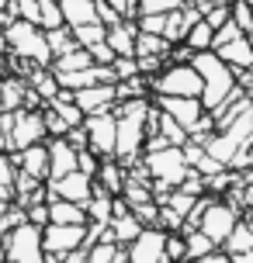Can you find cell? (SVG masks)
I'll return each mask as SVG.
<instances>
[{
    "mask_svg": "<svg viewBox=\"0 0 253 263\" xmlns=\"http://www.w3.org/2000/svg\"><path fill=\"white\" fill-rule=\"evenodd\" d=\"M135 35H139V28L129 25V21H118V25L107 28V45H111V52L115 55H135Z\"/></svg>",
    "mask_w": 253,
    "mask_h": 263,
    "instance_id": "obj_20",
    "label": "cell"
},
{
    "mask_svg": "<svg viewBox=\"0 0 253 263\" xmlns=\"http://www.w3.org/2000/svg\"><path fill=\"white\" fill-rule=\"evenodd\" d=\"M63 263H87V250H73L63 256Z\"/></svg>",
    "mask_w": 253,
    "mask_h": 263,
    "instance_id": "obj_46",
    "label": "cell"
},
{
    "mask_svg": "<svg viewBox=\"0 0 253 263\" xmlns=\"http://www.w3.org/2000/svg\"><path fill=\"white\" fill-rule=\"evenodd\" d=\"M28 97V87L21 80H4L0 83V111H21Z\"/></svg>",
    "mask_w": 253,
    "mask_h": 263,
    "instance_id": "obj_26",
    "label": "cell"
},
{
    "mask_svg": "<svg viewBox=\"0 0 253 263\" xmlns=\"http://www.w3.org/2000/svg\"><path fill=\"white\" fill-rule=\"evenodd\" d=\"M191 66L198 69L201 83H205V90H201V104H205V111H215V107L229 104V101H236L240 93H246L240 87V80H236V66H229L226 59L219 52H194L191 55Z\"/></svg>",
    "mask_w": 253,
    "mask_h": 263,
    "instance_id": "obj_1",
    "label": "cell"
},
{
    "mask_svg": "<svg viewBox=\"0 0 253 263\" xmlns=\"http://www.w3.org/2000/svg\"><path fill=\"white\" fill-rule=\"evenodd\" d=\"M180 191L191 197H201V194H208V187H205V177H201L198 170H187V177L180 180Z\"/></svg>",
    "mask_w": 253,
    "mask_h": 263,
    "instance_id": "obj_39",
    "label": "cell"
},
{
    "mask_svg": "<svg viewBox=\"0 0 253 263\" xmlns=\"http://www.w3.org/2000/svg\"><path fill=\"white\" fill-rule=\"evenodd\" d=\"M94 66V59H91V52L87 49H73V52H66V55H59V59H52V73H77V69H91Z\"/></svg>",
    "mask_w": 253,
    "mask_h": 263,
    "instance_id": "obj_27",
    "label": "cell"
},
{
    "mask_svg": "<svg viewBox=\"0 0 253 263\" xmlns=\"http://www.w3.org/2000/svg\"><path fill=\"white\" fill-rule=\"evenodd\" d=\"M94 184L101 191H107L111 197H121V191H125V166L118 159H101V170L94 177Z\"/></svg>",
    "mask_w": 253,
    "mask_h": 263,
    "instance_id": "obj_18",
    "label": "cell"
},
{
    "mask_svg": "<svg viewBox=\"0 0 253 263\" xmlns=\"http://www.w3.org/2000/svg\"><path fill=\"white\" fill-rule=\"evenodd\" d=\"M125 260V246L118 242H94L87 250V263H118Z\"/></svg>",
    "mask_w": 253,
    "mask_h": 263,
    "instance_id": "obj_30",
    "label": "cell"
},
{
    "mask_svg": "<svg viewBox=\"0 0 253 263\" xmlns=\"http://www.w3.org/2000/svg\"><path fill=\"white\" fill-rule=\"evenodd\" d=\"M232 263H253V250L250 253H236V256H229Z\"/></svg>",
    "mask_w": 253,
    "mask_h": 263,
    "instance_id": "obj_49",
    "label": "cell"
},
{
    "mask_svg": "<svg viewBox=\"0 0 253 263\" xmlns=\"http://www.w3.org/2000/svg\"><path fill=\"white\" fill-rule=\"evenodd\" d=\"M77 107L87 115H101V111H115L118 104V93H115V83H94V87H83V90L73 93Z\"/></svg>",
    "mask_w": 253,
    "mask_h": 263,
    "instance_id": "obj_14",
    "label": "cell"
},
{
    "mask_svg": "<svg viewBox=\"0 0 253 263\" xmlns=\"http://www.w3.org/2000/svg\"><path fill=\"white\" fill-rule=\"evenodd\" d=\"M104 4H111V7H115V11H118L121 17L129 14V0H104Z\"/></svg>",
    "mask_w": 253,
    "mask_h": 263,
    "instance_id": "obj_47",
    "label": "cell"
},
{
    "mask_svg": "<svg viewBox=\"0 0 253 263\" xmlns=\"http://www.w3.org/2000/svg\"><path fill=\"white\" fill-rule=\"evenodd\" d=\"M25 218L31 225H49V201H35V204H25Z\"/></svg>",
    "mask_w": 253,
    "mask_h": 263,
    "instance_id": "obj_40",
    "label": "cell"
},
{
    "mask_svg": "<svg viewBox=\"0 0 253 263\" xmlns=\"http://www.w3.org/2000/svg\"><path fill=\"white\" fill-rule=\"evenodd\" d=\"M222 250H226L229 256L253 250V218H240V222H236V229H232V232H229V239L222 242Z\"/></svg>",
    "mask_w": 253,
    "mask_h": 263,
    "instance_id": "obj_21",
    "label": "cell"
},
{
    "mask_svg": "<svg viewBox=\"0 0 253 263\" xmlns=\"http://www.w3.org/2000/svg\"><path fill=\"white\" fill-rule=\"evenodd\" d=\"M4 263H14V260H4Z\"/></svg>",
    "mask_w": 253,
    "mask_h": 263,
    "instance_id": "obj_51",
    "label": "cell"
},
{
    "mask_svg": "<svg viewBox=\"0 0 253 263\" xmlns=\"http://www.w3.org/2000/svg\"><path fill=\"white\" fill-rule=\"evenodd\" d=\"M187 263H232V260H229L226 250H215V253H208V256H201V260H187Z\"/></svg>",
    "mask_w": 253,
    "mask_h": 263,
    "instance_id": "obj_44",
    "label": "cell"
},
{
    "mask_svg": "<svg viewBox=\"0 0 253 263\" xmlns=\"http://www.w3.org/2000/svg\"><path fill=\"white\" fill-rule=\"evenodd\" d=\"M125 253H129V263H170L167 260V229L146 225V229L125 246Z\"/></svg>",
    "mask_w": 253,
    "mask_h": 263,
    "instance_id": "obj_9",
    "label": "cell"
},
{
    "mask_svg": "<svg viewBox=\"0 0 253 263\" xmlns=\"http://www.w3.org/2000/svg\"><path fill=\"white\" fill-rule=\"evenodd\" d=\"M45 139H49V132H45V115L42 111H31V107L14 111L11 135H7V153H21L28 145L45 142Z\"/></svg>",
    "mask_w": 253,
    "mask_h": 263,
    "instance_id": "obj_7",
    "label": "cell"
},
{
    "mask_svg": "<svg viewBox=\"0 0 253 263\" xmlns=\"http://www.w3.org/2000/svg\"><path fill=\"white\" fill-rule=\"evenodd\" d=\"M59 11H63V21H66L69 28L101 21V17H97V0H59Z\"/></svg>",
    "mask_w": 253,
    "mask_h": 263,
    "instance_id": "obj_19",
    "label": "cell"
},
{
    "mask_svg": "<svg viewBox=\"0 0 253 263\" xmlns=\"http://www.w3.org/2000/svg\"><path fill=\"white\" fill-rule=\"evenodd\" d=\"M194 201H198V197H191V194H184L180 187H173L170 197H167L163 204H167V208H173V211H177V215H180V218L187 222V215H191V208H194Z\"/></svg>",
    "mask_w": 253,
    "mask_h": 263,
    "instance_id": "obj_33",
    "label": "cell"
},
{
    "mask_svg": "<svg viewBox=\"0 0 253 263\" xmlns=\"http://www.w3.org/2000/svg\"><path fill=\"white\" fill-rule=\"evenodd\" d=\"M184 250H187V260H201V256H208V253H215L219 246H215L212 239L205 236L201 229H191V225H184Z\"/></svg>",
    "mask_w": 253,
    "mask_h": 263,
    "instance_id": "obj_24",
    "label": "cell"
},
{
    "mask_svg": "<svg viewBox=\"0 0 253 263\" xmlns=\"http://www.w3.org/2000/svg\"><path fill=\"white\" fill-rule=\"evenodd\" d=\"M149 97H135V101H118L115 104V159L121 166L139 163V153H146V115H149Z\"/></svg>",
    "mask_w": 253,
    "mask_h": 263,
    "instance_id": "obj_2",
    "label": "cell"
},
{
    "mask_svg": "<svg viewBox=\"0 0 253 263\" xmlns=\"http://www.w3.org/2000/svg\"><path fill=\"white\" fill-rule=\"evenodd\" d=\"M77 170H83L87 177H97V170H101V156L94 153L91 145H87V149H77Z\"/></svg>",
    "mask_w": 253,
    "mask_h": 263,
    "instance_id": "obj_38",
    "label": "cell"
},
{
    "mask_svg": "<svg viewBox=\"0 0 253 263\" xmlns=\"http://www.w3.org/2000/svg\"><path fill=\"white\" fill-rule=\"evenodd\" d=\"M4 239V250H7V260L14 263H42L45 260V242H42V225L21 222L17 229H11Z\"/></svg>",
    "mask_w": 253,
    "mask_h": 263,
    "instance_id": "obj_6",
    "label": "cell"
},
{
    "mask_svg": "<svg viewBox=\"0 0 253 263\" xmlns=\"http://www.w3.org/2000/svg\"><path fill=\"white\" fill-rule=\"evenodd\" d=\"M45 42H49V52H52V59L73 52V49H80V42H77V35H73V28H69V25L49 28V31H45Z\"/></svg>",
    "mask_w": 253,
    "mask_h": 263,
    "instance_id": "obj_22",
    "label": "cell"
},
{
    "mask_svg": "<svg viewBox=\"0 0 253 263\" xmlns=\"http://www.w3.org/2000/svg\"><path fill=\"white\" fill-rule=\"evenodd\" d=\"M153 104L160 107L163 115H170L187 135L198 128V121L205 118V104H201V97H160V93H156Z\"/></svg>",
    "mask_w": 253,
    "mask_h": 263,
    "instance_id": "obj_11",
    "label": "cell"
},
{
    "mask_svg": "<svg viewBox=\"0 0 253 263\" xmlns=\"http://www.w3.org/2000/svg\"><path fill=\"white\" fill-rule=\"evenodd\" d=\"M14 17H17V14H14V7L7 4V0H0V28H7Z\"/></svg>",
    "mask_w": 253,
    "mask_h": 263,
    "instance_id": "obj_45",
    "label": "cell"
},
{
    "mask_svg": "<svg viewBox=\"0 0 253 263\" xmlns=\"http://www.w3.org/2000/svg\"><path fill=\"white\" fill-rule=\"evenodd\" d=\"M42 263H63V256H56V253H45V260Z\"/></svg>",
    "mask_w": 253,
    "mask_h": 263,
    "instance_id": "obj_50",
    "label": "cell"
},
{
    "mask_svg": "<svg viewBox=\"0 0 253 263\" xmlns=\"http://www.w3.org/2000/svg\"><path fill=\"white\" fill-rule=\"evenodd\" d=\"M142 166L149 170L153 184H167V187H180V180L187 177V159H184V145H163V149H149L142 156Z\"/></svg>",
    "mask_w": 253,
    "mask_h": 263,
    "instance_id": "obj_5",
    "label": "cell"
},
{
    "mask_svg": "<svg viewBox=\"0 0 253 263\" xmlns=\"http://www.w3.org/2000/svg\"><path fill=\"white\" fill-rule=\"evenodd\" d=\"M191 170H198L201 177H212V173H222V170H229V166H222L219 159H212V156H208V153H205V156H201L198 163L191 166Z\"/></svg>",
    "mask_w": 253,
    "mask_h": 263,
    "instance_id": "obj_43",
    "label": "cell"
},
{
    "mask_svg": "<svg viewBox=\"0 0 253 263\" xmlns=\"http://www.w3.org/2000/svg\"><path fill=\"white\" fill-rule=\"evenodd\" d=\"M111 69H115V83H121V80H129V77H139V63H135V55H115Z\"/></svg>",
    "mask_w": 253,
    "mask_h": 263,
    "instance_id": "obj_36",
    "label": "cell"
},
{
    "mask_svg": "<svg viewBox=\"0 0 253 263\" xmlns=\"http://www.w3.org/2000/svg\"><path fill=\"white\" fill-rule=\"evenodd\" d=\"M163 25H167V14H139V31L163 35Z\"/></svg>",
    "mask_w": 253,
    "mask_h": 263,
    "instance_id": "obj_41",
    "label": "cell"
},
{
    "mask_svg": "<svg viewBox=\"0 0 253 263\" xmlns=\"http://www.w3.org/2000/svg\"><path fill=\"white\" fill-rule=\"evenodd\" d=\"M184 45L191 49V52H208V49L215 45V28L201 17L198 25H191V31L184 35Z\"/></svg>",
    "mask_w": 253,
    "mask_h": 263,
    "instance_id": "obj_25",
    "label": "cell"
},
{
    "mask_svg": "<svg viewBox=\"0 0 253 263\" xmlns=\"http://www.w3.org/2000/svg\"><path fill=\"white\" fill-rule=\"evenodd\" d=\"M49 222L52 225H87L91 218H87V208H83V204L52 197V201H49Z\"/></svg>",
    "mask_w": 253,
    "mask_h": 263,
    "instance_id": "obj_17",
    "label": "cell"
},
{
    "mask_svg": "<svg viewBox=\"0 0 253 263\" xmlns=\"http://www.w3.org/2000/svg\"><path fill=\"white\" fill-rule=\"evenodd\" d=\"M149 90L160 97H201L205 83L191 63H167L156 77H149Z\"/></svg>",
    "mask_w": 253,
    "mask_h": 263,
    "instance_id": "obj_4",
    "label": "cell"
},
{
    "mask_svg": "<svg viewBox=\"0 0 253 263\" xmlns=\"http://www.w3.org/2000/svg\"><path fill=\"white\" fill-rule=\"evenodd\" d=\"M236 222H240V208H236V204H229L226 197H212V201H208V208H205V215H201L198 229L212 239L219 250H222V242H226L229 232L236 229Z\"/></svg>",
    "mask_w": 253,
    "mask_h": 263,
    "instance_id": "obj_8",
    "label": "cell"
},
{
    "mask_svg": "<svg viewBox=\"0 0 253 263\" xmlns=\"http://www.w3.org/2000/svg\"><path fill=\"white\" fill-rule=\"evenodd\" d=\"M229 11H232V21H236L246 35H253V7L250 4H246V0H232Z\"/></svg>",
    "mask_w": 253,
    "mask_h": 263,
    "instance_id": "obj_34",
    "label": "cell"
},
{
    "mask_svg": "<svg viewBox=\"0 0 253 263\" xmlns=\"http://www.w3.org/2000/svg\"><path fill=\"white\" fill-rule=\"evenodd\" d=\"M49 145V180H59V177H66V173L77 170V149L69 145V139H45Z\"/></svg>",
    "mask_w": 253,
    "mask_h": 263,
    "instance_id": "obj_15",
    "label": "cell"
},
{
    "mask_svg": "<svg viewBox=\"0 0 253 263\" xmlns=\"http://www.w3.org/2000/svg\"><path fill=\"white\" fill-rule=\"evenodd\" d=\"M14 163L17 170L35 177V180H49V145L39 142V145H28L21 153H14Z\"/></svg>",
    "mask_w": 253,
    "mask_h": 263,
    "instance_id": "obj_16",
    "label": "cell"
},
{
    "mask_svg": "<svg viewBox=\"0 0 253 263\" xmlns=\"http://www.w3.org/2000/svg\"><path fill=\"white\" fill-rule=\"evenodd\" d=\"M115 128H118L115 111H101V115H87V118H83L87 145H91L101 159H115Z\"/></svg>",
    "mask_w": 253,
    "mask_h": 263,
    "instance_id": "obj_10",
    "label": "cell"
},
{
    "mask_svg": "<svg viewBox=\"0 0 253 263\" xmlns=\"http://www.w3.org/2000/svg\"><path fill=\"white\" fill-rule=\"evenodd\" d=\"M73 35H77V42H80L83 49H91V45H97V42H104V39H107V25H101V21L77 25V28H73Z\"/></svg>",
    "mask_w": 253,
    "mask_h": 263,
    "instance_id": "obj_31",
    "label": "cell"
},
{
    "mask_svg": "<svg viewBox=\"0 0 253 263\" xmlns=\"http://www.w3.org/2000/svg\"><path fill=\"white\" fill-rule=\"evenodd\" d=\"M91 225V222H87ZM87 225H45L42 229V242H45V253H56V256H66L73 250H83L87 242Z\"/></svg>",
    "mask_w": 253,
    "mask_h": 263,
    "instance_id": "obj_12",
    "label": "cell"
},
{
    "mask_svg": "<svg viewBox=\"0 0 253 263\" xmlns=\"http://www.w3.org/2000/svg\"><path fill=\"white\" fill-rule=\"evenodd\" d=\"M4 42H7V49H11L17 59H25V63L52 66V52H49V42H45V28L14 17L11 25L4 28Z\"/></svg>",
    "mask_w": 253,
    "mask_h": 263,
    "instance_id": "obj_3",
    "label": "cell"
},
{
    "mask_svg": "<svg viewBox=\"0 0 253 263\" xmlns=\"http://www.w3.org/2000/svg\"><path fill=\"white\" fill-rule=\"evenodd\" d=\"M31 90L49 104L56 93H59V80H56V73H52V69H45V66H39V69L31 73Z\"/></svg>",
    "mask_w": 253,
    "mask_h": 263,
    "instance_id": "obj_28",
    "label": "cell"
},
{
    "mask_svg": "<svg viewBox=\"0 0 253 263\" xmlns=\"http://www.w3.org/2000/svg\"><path fill=\"white\" fill-rule=\"evenodd\" d=\"M49 187V201L59 197V201H77V204H87L94 194V177H87L83 170H73L66 177H59V180H45Z\"/></svg>",
    "mask_w": 253,
    "mask_h": 263,
    "instance_id": "obj_13",
    "label": "cell"
},
{
    "mask_svg": "<svg viewBox=\"0 0 253 263\" xmlns=\"http://www.w3.org/2000/svg\"><path fill=\"white\" fill-rule=\"evenodd\" d=\"M191 4H194V7H201V14H205L208 7H215V4H222V0H191Z\"/></svg>",
    "mask_w": 253,
    "mask_h": 263,
    "instance_id": "obj_48",
    "label": "cell"
},
{
    "mask_svg": "<svg viewBox=\"0 0 253 263\" xmlns=\"http://www.w3.org/2000/svg\"><path fill=\"white\" fill-rule=\"evenodd\" d=\"M14 197H17V163L14 156L0 153V201L14 204Z\"/></svg>",
    "mask_w": 253,
    "mask_h": 263,
    "instance_id": "obj_23",
    "label": "cell"
},
{
    "mask_svg": "<svg viewBox=\"0 0 253 263\" xmlns=\"http://www.w3.org/2000/svg\"><path fill=\"white\" fill-rule=\"evenodd\" d=\"M201 17H205V21H208V25H212L215 31H219L222 25H229V21H232V11H229V0H222V4H215V7H208V11L201 14Z\"/></svg>",
    "mask_w": 253,
    "mask_h": 263,
    "instance_id": "obj_37",
    "label": "cell"
},
{
    "mask_svg": "<svg viewBox=\"0 0 253 263\" xmlns=\"http://www.w3.org/2000/svg\"><path fill=\"white\" fill-rule=\"evenodd\" d=\"M187 0H139V14H170L180 11Z\"/></svg>",
    "mask_w": 253,
    "mask_h": 263,
    "instance_id": "obj_35",
    "label": "cell"
},
{
    "mask_svg": "<svg viewBox=\"0 0 253 263\" xmlns=\"http://www.w3.org/2000/svg\"><path fill=\"white\" fill-rule=\"evenodd\" d=\"M160 139L167 145H187V139H191V135H187V132L170 118V115H163V111H160Z\"/></svg>",
    "mask_w": 253,
    "mask_h": 263,
    "instance_id": "obj_32",
    "label": "cell"
},
{
    "mask_svg": "<svg viewBox=\"0 0 253 263\" xmlns=\"http://www.w3.org/2000/svg\"><path fill=\"white\" fill-rule=\"evenodd\" d=\"M135 55H170V42L163 39V35L139 31L135 35Z\"/></svg>",
    "mask_w": 253,
    "mask_h": 263,
    "instance_id": "obj_29",
    "label": "cell"
},
{
    "mask_svg": "<svg viewBox=\"0 0 253 263\" xmlns=\"http://www.w3.org/2000/svg\"><path fill=\"white\" fill-rule=\"evenodd\" d=\"M87 52H91V59L97 66H111V63H115V52H111V45H107V42H97V45L87 49Z\"/></svg>",
    "mask_w": 253,
    "mask_h": 263,
    "instance_id": "obj_42",
    "label": "cell"
}]
</instances>
